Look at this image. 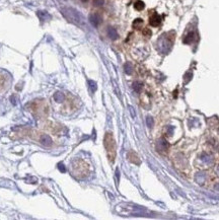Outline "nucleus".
<instances>
[{"label": "nucleus", "mask_w": 219, "mask_h": 220, "mask_svg": "<svg viewBox=\"0 0 219 220\" xmlns=\"http://www.w3.org/2000/svg\"><path fill=\"white\" fill-rule=\"evenodd\" d=\"M117 211L123 215H133V216H145L148 213L141 206L130 205V204H121L117 206Z\"/></svg>", "instance_id": "1"}, {"label": "nucleus", "mask_w": 219, "mask_h": 220, "mask_svg": "<svg viewBox=\"0 0 219 220\" xmlns=\"http://www.w3.org/2000/svg\"><path fill=\"white\" fill-rule=\"evenodd\" d=\"M103 144L107 150V155L109 157L110 161L114 162L115 157H116V142L113 137L112 133H107L103 139Z\"/></svg>", "instance_id": "2"}, {"label": "nucleus", "mask_w": 219, "mask_h": 220, "mask_svg": "<svg viewBox=\"0 0 219 220\" xmlns=\"http://www.w3.org/2000/svg\"><path fill=\"white\" fill-rule=\"evenodd\" d=\"M71 169H72L73 176L78 177H80V179L87 176V165H85V163L81 161V160L73 161Z\"/></svg>", "instance_id": "3"}, {"label": "nucleus", "mask_w": 219, "mask_h": 220, "mask_svg": "<svg viewBox=\"0 0 219 220\" xmlns=\"http://www.w3.org/2000/svg\"><path fill=\"white\" fill-rule=\"evenodd\" d=\"M62 14H63L69 22H71L75 24H81L82 17L77 10L74 8H64L62 10Z\"/></svg>", "instance_id": "4"}, {"label": "nucleus", "mask_w": 219, "mask_h": 220, "mask_svg": "<svg viewBox=\"0 0 219 220\" xmlns=\"http://www.w3.org/2000/svg\"><path fill=\"white\" fill-rule=\"evenodd\" d=\"M172 46V41L170 40L168 37H166L165 35L164 36H161L160 39L158 40V49L162 53H168V52H169Z\"/></svg>", "instance_id": "5"}, {"label": "nucleus", "mask_w": 219, "mask_h": 220, "mask_svg": "<svg viewBox=\"0 0 219 220\" xmlns=\"http://www.w3.org/2000/svg\"><path fill=\"white\" fill-rule=\"evenodd\" d=\"M168 147H169L168 142L163 138H160L157 142H156V149H157V151L160 152V153L166 152L168 151Z\"/></svg>", "instance_id": "6"}, {"label": "nucleus", "mask_w": 219, "mask_h": 220, "mask_svg": "<svg viewBox=\"0 0 219 220\" xmlns=\"http://www.w3.org/2000/svg\"><path fill=\"white\" fill-rule=\"evenodd\" d=\"M39 142L42 145L46 146V147H49V146H51L53 144V141H52L51 137L47 134H41L39 137Z\"/></svg>", "instance_id": "7"}, {"label": "nucleus", "mask_w": 219, "mask_h": 220, "mask_svg": "<svg viewBox=\"0 0 219 220\" xmlns=\"http://www.w3.org/2000/svg\"><path fill=\"white\" fill-rule=\"evenodd\" d=\"M102 16L97 13H91L89 15V22L92 24L93 26H99L100 22H102Z\"/></svg>", "instance_id": "8"}, {"label": "nucleus", "mask_w": 219, "mask_h": 220, "mask_svg": "<svg viewBox=\"0 0 219 220\" xmlns=\"http://www.w3.org/2000/svg\"><path fill=\"white\" fill-rule=\"evenodd\" d=\"M149 22L152 26H158L159 24L161 23V17L159 16L157 13H154L153 15L150 16V19H149Z\"/></svg>", "instance_id": "9"}, {"label": "nucleus", "mask_w": 219, "mask_h": 220, "mask_svg": "<svg viewBox=\"0 0 219 220\" xmlns=\"http://www.w3.org/2000/svg\"><path fill=\"white\" fill-rule=\"evenodd\" d=\"M195 181L199 185H203L205 183V181H206V173L203 172L198 173L196 174V177H195Z\"/></svg>", "instance_id": "10"}, {"label": "nucleus", "mask_w": 219, "mask_h": 220, "mask_svg": "<svg viewBox=\"0 0 219 220\" xmlns=\"http://www.w3.org/2000/svg\"><path fill=\"white\" fill-rule=\"evenodd\" d=\"M201 160L204 162V163H207V165H210V163L213 161V156L209 153L207 152H204L202 153V155H201Z\"/></svg>", "instance_id": "11"}, {"label": "nucleus", "mask_w": 219, "mask_h": 220, "mask_svg": "<svg viewBox=\"0 0 219 220\" xmlns=\"http://www.w3.org/2000/svg\"><path fill=\"white\" fill-rule=\"evenodd\" d=\"M128 156H129V160H130L131 162L136 163V165H139V163H140V160H139V157H138V155H137L135 152H133V151L129 152V154H128Z\"/></svg>", "instance_id": "12"}, {"label": "nucleus", "mask_w": 219, "mask_h": 220, "mask_svg": "<svg viewBox=\"0 0 219 220\" xmlns=\"http://www.w3.org/2000/svg\"><path fill=\"white\" fill-rule=\"evenodd\" d=\"M195 39H196V35H195V33H190V34H188L187 37L184 39V43L191 44L195 41Z\"/></svg>", "instance_id": "13"}, {"label": "nucleus", "mask_w": 219, "mask_h": 220, "mask_svg": "<svg viewBox=\"0 0 219 220\" xmlns=\"http://www.w3.org/2000/svg\"><path fill=\"white\" fill-rule=\"evenodd\" d=\"M107 36H109L112 40H116L118 38V33L114 27L110 26L109 29H107Z\"/></svg>", "instance_id": "14"}, {"label": "nucleus", "mask_w": 219, "mask_h": 220, "mask_svg": "<svg viewBox=\"0 0 219 220\" xmlns=\"http://www.w3.org/2000/svg\"><path fill=\"white\" fill-rule=\"evenodd\" d=\"M132 87H133V89H134V92H140L142 88H143V84H142V82H139V81H135L133 83V85H132Z\"/></svg>", "instance_id": "15"}, {"label": "nucleus", "mask_w": 219, "mask_h": 220, "mask_svg": "<svg viewBox=\"0 0 219 220\" xmlns=\"http://www.w3.org/2000/svg\"><path fill=\"white\" fill-rule=\"evenodd\" d=\"M54 100H56L57 103H62L64 100V94L62 92H56L54 94Z\"/></svg>", "instance_id": "16"}, {"label": "nucleus", "mask_w": 219, "mask_h": 220, "mask_svg": "<svg viewBox=\"0 0 219 220\" xmlns=\"http://www.w3.org/2000/svg\"><path fill=\"white\" fill-rule=\"evenodd\" d=\"M134 7H135V9H137V10H143L144 7H145V4H144L143 1H141V0H138V1L135 2Z\"/></svg>", "instance_id": "17"}, {"label": "nucleus", "mask_w": 219, "mask_h": 220, "mask_svg": "<svg viewBox=\"0 0 219 220\" xmlns=\"http://www.w3.org/2000/svg\"><path fill=\"white\" fill-rule=\"evenodd\" d=\"M143 26V20L141 18H137L133 22V27L134 29H140V27Z\"/></svg>", "instance_id": "18"}, {"label": "nucleus", "mask_w": 219, "mask_h": 220, "mask_svg": "<svg viewBox=\"0 0 219 220\" xmlns=\"http://www.w3.org/2000/svg\"><path fill=\"white\" fill-rule=\"evenodd\" d=\"M124 70H125V72L127 73V74H131L132 71H133V67H132L131 63L127 62L126 64L124 65Z\"/></svg>", "instance_id": "19"}, {"label": "nucleus", "mask_w": 219, "mask_h": 220, "mask_svg": "<svg viewBox=\"0 0 219 220\" xmlns=\"http://www.w3.org/2000/svg\"><path fill=\"white\" fill-rule=\"evenodd\" d=\"M88 84H89V88L91 90L92 92H95L96 90V83L95 81H92V80H89L88 81Z\"/></svg>", "instance_id": "20"}, {"label": "nucleus", "mask_w": 219, "mask_h": 220, "mask_svg": "<svg viewBox=\"0 0 219 220\" xmlns=\"http://www.w3.org/2000/svg\"><path fill=\"white\" fill-rule=\"evenodd\" d=\"M146 124H147V126L149 128H151L152 126H153V119H152L151 117H147L146 118Z\"/></svg>", "instance_id": "21"}, {"label": "nucleus", "mask_w": 219, "mask_h": 220, "mask_svg": "<svg viewBox=\"0 0 219 220\" xmlns=\"http://www.w3.org/2000/svg\"><path fill=\"white\" fill-rule=\"evenodd\" d=\"M95 4L97 6H100L103 4V0H95Z\"/></svg>", "instance_id": "22"}, {"label": "nucleus", "mask_w": 219, "mask_h": 220, "mask_svg": "<svg viewBox=\"0 0 219 220\" xmlns=\"http://www.w3.org/2000/svg\"><path fill=\"white\" fill-rule=\"evenodd\" d=\"M59 169H60V172H62V173H64L65 172V167H64V165H62V163H59Z\"/></svg>", "instance_id": "23"}, {"label": "nucleus", "mask_w": 219, "mask_h": 220, "mask_svg": "<svg viewBox=\"0 0 219 220\" xmlns=\"http://www.w3.org/2000/svg\"><path fill=\"white\" fill-rule=\"evenodd\" d=\"M143 34L145 35V36H150V35H151V31H149V30H144V31H143Z\"/></svg>", "instance_id": "24"}, {"label": "nucleus", "mask_w": 219, "mask_h": 220, "mask_svg": "<svg viewBox=\"0 0 219 220\" xmlns=\"http://www.w3.org/2000/svg\"><path fill=\"white\" fill-rule=\"evenodd\" d=\"M173 131V127H168V134L170 135V133H172Z\"/></svg>", "instance_id": "25"}, {"label": "nucleus", "mask_w": 219, "mask_h": 220, "mask_svg": "<svg viewBox=\"0 0 219 220\" xmlns=\"http://www.w3.org/2000/svg\"><path fill=\"white\" fill-rule=\"evenodd\" d=\"M129 109H130V112L132 113V116L133 117H135V113H134V110H133V108L132 107H129Z\"/></svg>", "instance_id": "26"}, {"label": "nucleus", "mask_w": 219, "mask_h": 220, "mask_svg": "<svg viewBox=\"0 0 219 220\" xmlns=\"http://www.w3.org/2000/svg\"><path fill=\"white\" fill-rule=\"evenodd\" d=\"M214 189H215V191H218V192H219V183L215 185V186H214Z\"/></svg>", "instance_id": "27"}, {"label": "nucleus", "mask_w": 219, "mask_h": 220, "mask_svg": "<svg viewBox=\"0 0 219 220\" xmlns=\"http://www.w3.org/2000/svg\"><path fill=\"white\" fill-rule=\"evenodd\" d=\"M81 1H83V2H86V1H87V0H81Z\"/></svg>", "instance_id": "28"}, {"label": "nucleus", "mask_w": 219, "mask_h": 220, "mask_svg": "<svg viewBox=\"0 0 219 220\" xmlns=\"http://www.w3.org/2000/svg\"><path fill=\"white\" fill-rule=\"evenodd\" d=\"M218 172H219V165H218Z\"/></svg>", "instance_id": "29"}]
</instances>
